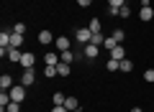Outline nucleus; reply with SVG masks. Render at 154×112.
<instances>
[{
	"label": "nucleus",
	"mask_w": 154,
	"mask_h": 112,
	"mask_svg": "<svg viewBox=\"0 0 154 112\" xmlns=\"http://www.w3.org/2000/svg\"><path fill=\"white\" fill-rule=\"evenodd\" d=\"M21 48H5V59H11V61H21Z\"/></svg>",
	"instance_id": "nucleus-10"
},
{
	"label": "nucleus",
	"mask_w": 154,
	"mask_h": 112,
	"mask_svg": "<svg viewBox=\"0 0 154 112\" xmlns=\"http://www.w3.org/2000/svg\"><path fill=\"white\" fill-rule=\"evenodd\" d=\"M139 18H141L144 23H149V21H152V18H154V10H152V5H149V8H141V13H139Z\"/></svg>",
	"instance_id": "nucleus-12"
},
{
	"label": "nucleus",
	"mask_w": 154,
	"mask_h": 112,
	"mask_svg": "<svg viewBox=\"0 0 154 112\" xmlns=\"http://www.w3.org/2000/svg\"><path fill=\"white\" fill-rule=\"evenodd\" d=\"M59 59L64 61V64H72V61L77 59V53H72V51H62V53H59Z\"/></svg>",
	"instance_id": "nucleus-15"
},
{
	"label": "nucleus",
	"mask_w": 154,
	"mask_h": 112,
	"mask_svg": "<svg viewBox=\"0 0 154 112\" xmlns=\"http://www.w3.org/2000/svg\"><path fill=\"white\" fill-rule=\"evenodd\" d=\"M152 99H154V94H152Z\"/></svg>",
	"instance_id": "nucleus-32"
},
{
	"label": "nucleus",
	"mask_w": 154,
	"mask_h": 112,
	"mask_svg": "<svg viewBox=\"0 0 154 112\" xmlns=\"http://www.w3.org/2000/svg\"><path fill=\"white\" fill-rule=\"evenodd\" d=\"M5 112H21V102H11V105L5 107Z\"/></svg>",
	"instance_id": "nucleus-25"
},
{
	"label": "nucleus",
	"mask_w": 154,
	"mask_h": 112,
	"mask_svg": "<svg viewBox=\"0 0 154 112\" xmlns=\"http://www.w3.org/2000/svg\"><path fill=\"white\" fill-rule=\"evenodd\" d=\"M57 74H59V76H69V64L59 61V64H57Z\"/></svg>",
	"instance_id": "nucleus-16"
},
{
	"label": "nucleus",
	"mask_w": 154,
	"mask_h": 112,
	"mask_svg": "<svg viewBox=\"0 0 154 112\" xmlns=\"http://www.w3.org/2000/svg\"><path fill=\"white\" fill-rule=\"evenodd\" d=\"M13 33H26V23H16V26H13Z\"/></svg>",
	"instance_id": "nucleus-26"
},
{
	"label": "nucleus",
	"mask_w": 154,
	"mask_h": 112,
	"mask_svg": "<svg viewBox=\"0 0 154 112\" xmlns=\"http://www.w3.org/2000/svg\"><path fill=\"white\" fill-rule=\"evenodd\" d=\"M128 16H131V8H128V5L118 8V18H128Z\"/></svg>",
	"instance_id": "nucleus-24"
},
{
	"label": "nucleus",
	"mask_w": 154,
	"mask_h": 112,
	"mask_svg": "<svg viewBox=\"0 0 154 112\" xmlns=\"http://www.w3.org/2000/svg\"><path fill=\"white\" fill-rule=\"evenodd\" d=\"M51 102H54V105H64V102H67V97L62 94V92H57V94H51Z\"/></svg>",
	"instance_id": "nucleus-20"
},
{
	"label": "nucleus",
	"mask_w": 154,
	"mask_h": 112,
	"mask_svg": "<svg viewBox=\"0 0 154 112\" xmlns=\"http://www.w3.org/2000/svg\"><path fill=\"white\" fill-rule=\"evenodd\" d=\"M88 28H90V31H93V33H103V26H100V18H93Z\"/></svg>",
	"instance_id": "nucleus-17"
},
{
	"label": "nucleus",
	"mask_w": 154,
	"mask_h": 112,
	"mask_svg": "<svg viewBox=\"0 0 154 112\" xmlns=\"http://www.w3.org/2000/svg\"><path fill=\"white\" fill-rule=\"evenodd\" d=\"M131 112H144V110H141V107H131Z\"/></svg>",
	"instance_id": "nucleus-31"
},
{
	"label": "nucleus",
	"mask_w": 154,
	"mask_h": 112,
	"mask_svg": "<svg viewBox=\"0 0 154 112\" xmlns=\"http://www.w3.org/2000/svg\"><path fill=\"white\" fill-rule=\"evenodd\" d=\"M21 43H23V36H21V33H13V36H11V46H8V48H21Z\"/></svg>",
	"instance_id": "nucleus-14"
},
{
	"label": "nucleus",
	"mask_w": 154,
	"mask_h": 112,
	"mask_svg": "<svg viewBox=\"0 0 154 112\" xmlns=\"http://www.w3.org/2000/svg\"><path fill=\"white\" fill-rule=\"evenodd\" d=\"M75 38L85 46V43L93 41V31H90V28H77V31H75Z\"/></svg>",
	"instance_id": "nucleus-1"
},
{
	"label": "nucleus",
	"mask_w": 154,
	"mask_h": 112,
	"mask_svg": "<svg viewBox=\"0 0 154 112\" xmlns=\"http://www.w3.org/2000/svg\"><path fill=\"white\" fill-rule=\"evenodd\" d=\"M108 53H110V59H116V61H123V59H126V48H123V46H116L113 51H108Z\"/></svg>",
	"instance_id": "nucleus-7"
},
{
	"label": "nucleus",
	"mask_w": 154,
	"mask_h": 112,
	"mask_svg": "<svg viewBox=\"0 0 154 112\" xmlns=\"http://www.w3.org/2000/svg\"><path fill=\"white\" fill-rule=\"evenodd\" d=\"M44 76H46V79H51V76H59V74H57V66H44Z\"/></svg>",
	"instance_id": "nucleus-23"
},
{
	"label": "nucleus",
	"mask_w": 154,
	"mask_h": 112,
	"mask_svg": "<svg viewBox=\"0 0 154 112\" xmlns=\"http://www.w3.org/2000/svg\"><path fill=\"white\" fill-rule=\"evenodd\" d=\"M110 36H113V38H116V43H123V38H126V33H123V31H121V28H116V31H113V33H110Z\"/></svg>",
	"instance_id": "nucleus-19"
},
{
	"label": "nucleus",
	"mask_w": 154,
	"mask_h": 112,
	"mask_svg": "<svg viewBox=\"0 0 154 112\" xmlns=\"http://www.w3.org/2000/svg\"><path fill=\"white\" fill-rule=\"evenodd\" d=\"M108 5L110 8H123V5H126V0H108Z\"/></svg>",
	"instance_id": "nucleus-27"
},
{
	"label": "nucleus",
	"mask_w": 154,
	"mask_h": 112,
	"mask_svg": "<svg viewBox=\"0 0 154 112\" xmlns=\"http://www.w3.org/2000/svg\"><path fill=\"white\" fill-rule=\"evenodd\" d=\"M54 46L59 48V53H62V51H69V38H67V36H57Z\"/></svg>",
	"instance_id": "nucleus-6"
},
{
	"label": "nucleus",
	"mask_w": 154,
	"mask_h": 112,
	"mask_svg": "<svg viewBox=\"0 0 154 112\" xmlns=\"http://www.w3.org/2000/svg\"><path fill=\"white\" fill-rule=\"evenodd\" d=\"M8 92H11V99L13 102H23V99H26V87H23V84H16L13 89H8Z\"/></svg>",
	"instance_id": "nucleus-2"
},
{
	"label": "nucleus",
	"mask_w": 154,
	"mask_h": 112,
	"mask_svg": "<svg viewBox=\"0 0 154 112\" xmlns=\"http://www.w3.org/2000/svg\"><path fill=\"white\" fill-rule=\"evenodd\" d=\"M131 69H134V61L123 59V61H121V71H126V74H131Z\"/></svg>",
	"instance_id": "nucleus-22"
},
{
	"label": "nucleus",
	"mask_w": 154,
	"mask_h": 112,
	"mask_svg": "<svg viewBox=\"0 0 154 112\" xmlns=\"http://www.w3.org/2000/svg\"><path fill=\"white\" fill-rule=\"evenodd\" d=\"M64 107L69 112H75V110H80V102H77V97H67V102H64Z\"/></svg>",
	"instance_id": "nucleus-13"
},
{
	"label": "nucleus",
	"mask_w": 154,
	"mask_h": 112,
	"mask_svg": "<svg viewBox=\"0 0 154 112\" xmlns=\"http://www.w3.org/2000/svg\"><path fill=\"white\" fill-rule=\"evenodd\" d=\"M144 79H146V82H152V84H154V69H146V71H144Z\"/></svg>",
	"instance_id": "nucleus-28"
},
{
	"label": "nucleus",
	"mask_w": 154,
	"mask_h": 112,
	"mask_svg": "<svg viewBox=\"0 0 154 112\" xmlns=\"http://www.w3.org/2000/svg\"><path fill=\"white\" fill-rule=\"evenodd\" d=\"M0 87H3V92L13 89V87H16V84H13V76L11 74H3V76H0Z\"/></svg>",
	"instance_id": "nucleus-9"
},
{
	"label": "nucleus",
	"mask_w": 154,
	"mask_h": 112,
	"mask_svg": "<svg viewBox=\"0 0 154 112\" xmlns=\"http://www.w3.org/2000/svg\"><path fill=\"white\" fill-rule=\"evenodd\" d=\"M77 5H80V8H88V5H93V0H77Z\"/></svg>",
	"instance_id": "nucleus-30"
},
{
	"label": "nucleus",
	"mask_w": 154,
	"mask_h": 112,
	"mask_svg": "<svg viewBox=\"0 0 154 112\" xmlns=\"http://www.w3.org/2000/svg\"><path fill=\"white\" fill-rule=\"evenodd\" d=\"M90 43H95V46H103V43H105V36H103V33H93V41H90Z\"/></svg>",
	"instance_id": "nucleus-21"
},
{
	"label": "nucleus",
	"mask_w": 154,
	"mask_h": 112,
	"mask_svg": "<svg viewBox=\"0 0 154 112\" xmlns=\"http://www.w3.org/2000/svg\"><path fill=\"white\" fill-rule=\"evenodd\" d=\"M18 64H21L23 69H33V64H36V56H33L31 51H26V53L21 56V61H18Z\"/></svg>",
	"instance_id": "nucleus-3"
},
{
	"label": "nucleus",
	"mask_w": 154,
	"mask_h": 112,
	"mask_svg": "<svg viewBox=\"0 0 154 112\" xmlns=\"http://www.w3.org/2000/svg\"><path fill=\"white\" fill-rule=\"evenodd\" d=\"M57 38H54V33L51 31H41L38 33V43H41V46H49V43H54Z\"/></svg>",
	"instance_id": "nucleus-5"
},
{
	"label": "nucleus",
	"mask_w": 154,
	"mask_h": 112,
	"mask_svg": "<svg viewBox=\"0 0 154 112\" xmlns=\"http://www.w3.org/2000/svg\"><path fill=\"white\" fill-rule=\"evenodd\" d=\"M11 36H13V31H3V33H0V48L11 46Z\"/></svg>",
	"instance_id": "nucleus-11"
},
{
	"label": "nucleus",
	"mask_w": 154,
	"mask_h": 112,
	"mask_svg": "<svg viewBox=\"0 0 154 112\" xmlns=\"http://www.w3.org/2000/svg\"><path fill=\"white\" fill-rule=\"evenodd\" d=\"M33 82H36V71H33V69H23V76H21V84H23V87H31Z\"/></svg>",
	"instance_id": "nucleus-4"
},
{
	"label": "nucleus",
	"mask_w": 154,
	"mask_h": 112,
	"mask_svg": "<svg viewBox=\"0 0 154 112\" xmlns=\"http://www.w3.org/2000/svg\"><path fill=\"white\" fill-rule=\"evenodd\" d=\"M116 46H121V43H116V38H113V36H105V43H103V48H108V51H113Z\"/></svg>",
	"instance_id": "nucleus-18"
},
{
	"label": "nucleus",
	"mask_w": 154,
	"mask_h": 112,
	"mask_svg": "<svg viewBox=\"0 0 154 112\" xmlns=\"http://www.w3.org/2000/svg\"><path fill=\"white\" fill-rule=\"evenodd\" d=\"M98 51H100V46H95V43H85V53H82V56L95 59V56H98Z\"/></svg>",
	"instance_id": "nucleus-8"
},
{
	"label": "nucleus",
	"mask_w": 154,
	"mask_h": 112,
	"mask_svg": "<svg viewBox=\"0 0 154 112\" xmlns=\"http://www.w3.org/2000/svg\"><path fill=\"white\" fill-rule=\"evenodd\" d=\"M51 112H69V110H67L64 105H54V107H51Z\"/></svg>",
	"instance_id": "nucleus-29"
}]
</instances>
